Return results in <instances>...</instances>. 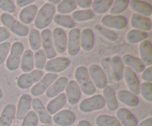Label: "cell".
<instances>
[{"instance_id": "obj_1", "label": "cell", "mask_w": 152, "mask_h": 126, "mask_svg": "<svg viewBox=\"0 0 152 126\" xmlns=\"http://www.w3.org/2000/svg\"><path fill=\"white\" fill-rule=\"evenodd\" d=\"M56 13V7L54 5L47 2L43 4L37 12L34 19V25L37 29H45L53 19Z\"/></svg>"}, {"instance_id": "obj_2", "label": "cell", "mask_w": 152, "mask_h": 126, "mask_svg": "<svg viewBox=\"0 0 152 126\" xmlns=\"http://www.w3.org/2000/svg\"><path fill=\"white\" fill-rule=\"evenodd\" d=\"M76 82L79 84L80 90L87 96L93 95L96 92V87L92 82L88 74V69L85 66H79L76 69L75 74Z\"/></svg>"}, {"instance_id": "obj_3", "label": "cell", "mask_w": 152, "mask_h": 126, "mask_svg": "<svg viewBox=\"0 0 152 126\" xmlns=\"http://www.w3.org/2000/svg\"><path fill=\"white\" fill-rule=\"evenodd\" d=\"M0 21L4 28L10 30L11 32L20 37H25L28 36L29 29L26 25H23L20 22H18L16 19L7 13H1L0 16Z\"/></svg>"}, {"instance_id": "obj_4", "label": "cell", "mask_w": 152, "mask_h": 126, "mask_svg": "<svg viewBox=\"0 0 152 126\" xmlns=\"http://www.w3.org/2000/svg\"><path fill=\"white\" fill-rule=\"evenodd\" d=\"M24 52V45L20 42H15L10 46V54L6 60V67L10 71H16L20 66Z\"/></svg>"}, {"instance_id": "obj_5", "label": "cell", "mask_w": 152, "mask_h": 126, "mask_svg": "<svg viewBox=\"0 0 152 126\" xmlns=\"http://www.w3.org/2000/svg\"><path fill=\"white\" fill-rule=\"evenodd\" d=\"M105 102L102 95L96 94L85 99L80 102V110L83 113H90L92 111L102 109L105 107Z\"/></svg>"}, {"instance_id": "obj_6", "label": "cell", "mask_w": 152, "mask_h": 126, "mask_svg": "<svg viewBox=\"0 0 152 126\" xmlns=\"http://www.w3.org/2000/svg\"><path fill=\"white\" fill-rule=\"evenodd\" d=\"M44 73L39 70H33L30 73L21 74L17 79V85L21 89H28L34 84L38 82Z\"/></svg>"}, {"instance_id": "obj_7", "label": "cell", "mask_w": 152, "mask_h": 126, "mask_svg": "<svg viewBox=\"0 0 152 126\" xmlns=\"http://www.w3.org/2000/svg\"><path fill=\"white\" fill-rule=\"evenodd\" d=\"M88 74L95 87L104 89L108 85V79L102 68L97 65H91L89 67Z\"/></svg>"}, {"instance_id": "obj_8", "label": "cell", "mask_w": 152, "mask_h": 126, "mask_svg": "<svg viewBox=\"0 0 152 126\" xmlns=\"http://www.w3.org/2000/svg\"><path fill=\"white\" fill-rule=\"evenodd\" d=\"M58 78L57 74L48 73L37 83H36L31 90V94L34 96H38L43 94L47 89L51 85L53 82Z\"/></svg>"}, {"instance_id": "obj_9", "label": "cell", "mask_w": 152, "mask_h": 126, "mask_svg": "<svg viewBox=\"0 0 152 126\" xmlns=\"http://www.w3.org/2000/svg\"><path fill=\"white\" fill-rule=\"evenodd\" d=\"M40 36L42 39V46L43 47V51L46 55V57L49 59H52L56 57V51L53 44L51 31L45 28L42 31Z\"/></svg>"}, {"instance_id": "obj_10", "label": "cell", "mask_w": 152, "mask_h": 126, "mask_svg": "<svg viewBox=\"0 0 152 126\" xmlns=\"http://www.w3.org/2000/svg\"><path fill=\"white\" fill-rule=\"evenodd\" d=\"M52 40L56 51L59 53H64L67 50L68 39L65 31L59 28H56L52 32Z\"/></svg>"}, {"instance_id": "obj_11", "label": "cell", "mask_w": 152, "mask_h": 126, "mask_svg": "<svg viewBox=\"0 0 152 126\" xmlns=\"http://www.w3.org/2000/svg\"><path fill=\"white\" fill-rule=\"evenodd\" d=\"M71 64V61L69 59L66 57H55L53 59H50L48 62H46L45 71L48 73L56 74V73H60L65 71Z\"/></svg>"}, {"instance_id": "obj_12", "label": "cell", "mask_w": 152, "mask_h": 126, "mask_svg": "<svg viewBox=\"0 0 152 126\" xmlns=\"http://www.w3.org/2000/svg\"><path fill=\"white\" fill-rule=\"evenodd\" d=\"M80 31L78 28H73L68 33L67 49L71 56H75L80 50Z\"/></svg>"}, {"instance_id": "obj_13", "label": "cell", "mask_w": 152, "mask_h": 126, "mask_svg": "<svg viewBox=\"0 0 152 126\" xmlns=\"http://www.w3.org/2000/svg\"><path fill=\"white\" fill-rule=\"evenodd\" d=\"M123 77L126 81V85L130 90L131 93H134V95L139 94L140 84L134 71L129 67H126L123 70Z\"/></svg>"}, {"instance_id": "obj_14", "label": "cell", "mask_w": 152, "mask_h": 126, "mask_svg": "<svg viewBox=\"0 0 152 126\" xmlns=\"http://www.w3.org/2000/svg\"><path fill=\"white\" fill-rule=\"evenodd\" d=\"M102 26L117 30L124 29L127 26V20L123 16L105 15L101 19Z\"/></svg>"}, {"instance_id": "obj_15", "label": "cell", "mask_w": 152, "mask_h": 126, "mask_svg": "<svg viewBox=\"0 0 152 126\" xmlns=\"http://www.w3.org/2000/svg\"><path fill=\"white\" fill-rule=\"evenodd\" d=\"M65 96L70 105H74L78 103L81 98V90L77 82L74 80L68 82L65 87Z\"/></svg>"}, {"instance_id": "obj_16", "label": "cell", "mask_w": 152, "mask_h": 126, "mask_svg": "<svg viewBox=\"0 0 152 126\" xmlns=\"http://www.w3.org/2000/svg\"><path fill=\"white\" fill-rule=\"evenodd\" d=\"M31 105H32L33 108L34 110V112L38 117V119H39V121L41 122L42 124L48 125L51 124V117L48 112L47 111L46 108H45L44 105L42 102H41L39 99L38 98H35L32 100L31 102Z\"/></svg>"}, {"instance_id": "obj_17", "label": "cell", "mask_w": 152, "mask_h": 126, "mask_svg": "<svg viewBox=\"0 0 152 126\" xmlns=\"http://www.w3.org/2000/svg\"><path fill=\"white\" fill-rule=\"evenodd\" d=\"M75 120L74 113L68 109L59 111L53 117V122L60 126H70L74 124Z\"/></svg>"}, {"instance_id": "obj_18", "label": "cell", "mask_w": 152, "mask_h": 126, "mask_svg": "<svg viewBox=\"0 0 152 126\" xmlns=\"http://www.w3.org/2000/svg\"><path fill=\"white\" fill-rule=\"evenodd\" d=\"M31 102H32V98L29 94L22 95L19 99L16 109V117L17 119L22 120L25 117V116L30 111L31 107Z\"/></svg>"}, {"instance_id": "obj_19", "label": "cell", "mask_w": 152, "mask_h": 126, "mask_svg": "<svg viewBox=\"0 0 152 126\" xmlns=\"http://www.w3.org/2000/svg\"><path fill=\"white\" fill-rule=\"evenodd\" d=\"M68 80L66 77L61 76L57 78L53 84L45 91L46 96L48 98H54L60 94L66 87Z\"/></svg>"}, {"instance_id": "obj_20", "label": "cell", "mask_w": 152, "mask_h": 126, "mask_svg": "<svg viewBox=\"0 0 152 126\" xmlns=\"http://www.w3.org/2000/svg\"><path fill=\"white\" fill-rule=\"evenodd\" d=\"M131 25L136 30L144 31H149L151 30V19L148 17L140 16L137 13H134L131 17Z\"/></svg>"}, {"instance_id": "obj_21", "label": "cell", "mask_w": 152, "mask_h": 126, "mask_svg": "<svg viewBox=\"0 0 152 126\" xmlns=\"http://www.w3.org/2000/svg\"><path fill=\"white\" fill-rule=\"evenodd\" d=\"M117 119L123 126H137V120L130 111L121 108L117 111Z\"/></svg>"}, {"instance_id": "obj_22", "label": "cell", "mask_w": 152, "mask_h": 126, "mask_svg": "<svg viewBox=\"0 0 152 126\" xmlns=\"http://www.w3.org/2000/svg\"><path fill=\"white\" fill-rule=\"evenodd\" d=\"M67 98L65 93H61L57 96L53 98L48 103L46 110L50 115H53L59 112L66 104Z\"/></svg>"}, {"instance_id": "obj_23", "label": "cell", "mask_w": 152, "mask_h": 126, "mask_svg": "<svg viewBox=\"0 0 152 126\" xmlns=\"http://www.w3.org/2000/svg\"><path fill=\"white\" fill-rule=\"evenodd\" d=\"M16 114V107L13 104H7L0 115V126H10Z\"/></svg>"}, {"instance_id": "obj_24", "label": "cell", "mask_w": 152, "mask_h": 126, "mask_svg": "<svg viewBox=\"0 0 152 126\" xmlns=\"http://www.w3.org/2000/svg\"><path fill=\"white\" fill-rule=\"evenodd\" d=\"M94 45V36L92 31L85 28L80 33V47L85 51H90Z\"/></svg>"}, {"instance_id": "obj_25", "label": "cell", "mask_w": 152, "mask_h": 126, "mask_svg": "<svg viewBox=\"0 0 152 126\" xmlns=\"http://www.w3.org/2000/svg\"><path fill=\"white\" fill-rule=\"evenodd\" d=\"M38 9L35 4H30L27 7H24L20 11L19 15V19L22 24L28 25L34 22L35 19Z\"/></svg>"}, {"instance_id": "obj_26", "label": "cell", "mask_w": 152, "mask_h": 126, "mask_svg": "<svg viewBox=\"0 0 152 126\" xmlns=\"http://www.w3.org/2000/svg\"><path fill=\"white\" fill-rule=\"evenodd\" d=\"M140 60L143 62L144 65L147 66H151L152 65V47L151 44L148 40H144L141 42L139 47Z\"/></svg>"}, {"instance_id": "obj_27", "label": "cell", "mask_w": 152, "mask_h": 126, "mask_svg": "<svg viewBox=\"0 0 152 126\" xmlns=\"http://www.w3.org/2000/svg\"><path fill=\"white\" fill-rule=\"evenodd\" d=\"M103 98L105 99V105L107 108L110 111H115L118 107V102H117V96H116L115 91L111 86L107 85L103 89Z\"/></svg>"}, {"instance_id": "obj_28", "label": "cell", "mask_w": 152, "mask_h": 126, "mask_svg": "<svg viewBox=\"0 0 152 126\" xmlns=\"http://www.w3.org/2000/svg\"><path fill=\"white\" fill-rule=\"evenodd\" d=\"M129 6L131 9L134 11L137 12V14L140 16L148 17L150 16L152 13V7L151 4L148 3L144 2L142 1H129Z\"/></svg>"}, {"instance_id": "obj_29", "label": "cell", "mask_w": 152, "mask_h": 126, "mask_svg": "<svg viewBox=\"0 0 152 126\" xmlns=\"http://www.w3.org/2000/svg\"><path fill=\"white\" fill-rule=\"evenodd\" d=\"M123 64L127 65V67L133 70L134 72L142 73L145 69V65L143 62L138 58L134 57L129 54H126L123 56Z\"/></svg>"}, {"instance_id": "obj_30", "label": "cell", "mask_w": 152, "mask_h": 126, "mask_svg": "<svg viewBox=\"0 0 152 126\" xmlns=\"http://www.w3.org/2000/svg\"><path fill=\"white\" fill-rule=\"evenodd\" d=\"M117 99L125 105H128L129 107H136L139 104V99L136 95L131 93L129 90H121L117 92V94L116 96Z\"/></svg>"}, {"instance_id": "obj_31", "label": "cell", "mask_w": 152, "mask_h": 126, "mask_svg": "<svg viewBox=\"0 0 152 126\" xmlns=\"http://www.w3.org/2000/svg\"><path fill=\"white\" fill-rule=\"evenodd\" d=\"M111 71L112 76L116 82L121 81L123 77V65L122 59L120 56H114L111 58Z\"/></svg>"}, {"instance_id": "obj_32", "label": "cell", "mask_w": 152, "mask_h": 126, "mask_svg": "<svg viewBox=\"0 0 152 126\" xmlns=\"http://www.w3.org/2000/svg\"><path fill=\"white\" fill-rule=\"evenodd\" d=\"M21 70L24 73H30L34 68V53L32 50H24L21 59L20 63Z\"/></svg>"}, {"instance_id": "obj_33", "label": "cell", "mask_w": 152, "mask_h": 126, "mask_svg": "<svg viewBox=\"0 0 152 126\" xmlns=\"http://www.w3.org/2000/svg\"><path fill=\"white\" fill-rule=\"evenodd\" d=\"M95 122L97 126H122L117 117L101 114L96 118Z\"/></svg>"}, {"instance_id": "obj_34", "label": "cell", "mask_w": 152, "mask_h": 126, "mask_svg": "<svg viewBox=\"0 0 152 126\" xmlns=\"http://www.w3.org/2000/svg\"><path fill=\"white\" fill-rule=\"evenodd\" d=\"M53 19L55 24L63 28H68V29L71 30L73 28H75L76 27V22L70 16L57 14L53 16Z\"/></svg>"}, {"instance_id": "obj_35", "label": "cell", "mask_w": 152, "mask_h": 126, "mask_svg": "<svg viewBox=\"0 0 152 126\" xmlns=\"http://www.w3.org/2000/svg\"><path fill=\"white\" fill-rule=\"evenodd\" d=\"M113 0H94L92 2V10L94 13L102 14L111 8Z\"/></svg>"}, {"instance_id": "obj_36", "label": "cell", "mask_w": 152, "mask_h": 126, "mask_svg": "<svg viewBox=\"0 0 152 126\" xmlns=\"http://www.w3.org/2000/svg\"><path fill=\"white\" fill-rule=\"evenodd\" d=\"M148 36V34L146 32L140 31V30L133 29L129 31L126 35V39L129 43L135 44V43L140 42L146 39Z\"/></svg>"}, {"instance_id": "obj_37", "label": "cell", "mask_w": 152, "mask_h": 126, "mask_svg": "<svg viewBox=\"0 0 152 126\" xmlns=\"http://www.w3.org/2000/svg\"><path fill=\"white\" fill-rule=\"evenodd\" d=\"M28 40L31 49L33 50H38L42 46V39L39 32L36 29H31L28 33Z\"/></svg>"}, {"instance_id": "obj_38", "label": "cell", "mask_w": 152, "mask_h": 126, "mask_svg": "<svg viewBox=\"0 0 152 126\" xmlns=\"http://www.w3.org/2000/svg\"><path fill=\"white\" fill-rule=\"evenodd\" d=\"M95 13L93 10L88 9V10H77L74 12L71 15V18L74 19V22H84V21L91 20L94 18Z\"/></svg>"}, {"instance_id": "obj_39", "label": "cell", "mask_w": 152, "mask_h": 126, "mask_svg": "<svg viewBox=\"0 0 152 126\" xmlns=\"http://www.w3.org/2000/svg\"><path fill=\"white\" fill-rule=\"evenodd\" d=\"M77 3L74 0H63L59 3L57 6V11L59 14H67L74 11L77 8Z\"/></svg>"}, {"instance_id": "obj_40", "label": "cell", "mask_w": 152, "mask_h": 126, "mask_svg": "<svg viewBox=\"0 0 152 126\" xmlns=\"http://www.w3.org/2000/svg\"><path fill=\"white\" fill-rule=\"evenodd\" d=\"M94 28L100 35H102L104 38L108 39V41L115 42L117 39V38H118L117 33L114 32L112 30L109 29V28H107L105 27L102 26V25H99V24L96 25Z\"/></svg>"}, {"instance_id": "obj_41", "label": "cell", "mask_w": 152, "mask_h": 126, "mask_svg": "<svg viewBox=\"0 0 152 126\" xmlns=\"http://www.w3.org/2000/svg\"><path fill=\"white\" fill-rule=\"evenodd\" d=\"M129 4V0H116L113 1V4L109 12L111 15H118L124 12Z\"/></svg>"}, {"instance_id": "obj_42", "label": "cell", "mask_w": 152, "mask_h": 126, "mask_svg": "<svg viewBox=\"0 0 152 126\" xmlns=\"http://www.w3.org/2000/svg\"><path fill=\"white\" fill-rule=\"evenodd\" d=\"M34 67L37 68V70L42 71L44 69L45 64L47 62V57L42 49H39L38 50L35 52L34 56Z\"/></svg>"}, {"instance_id": "obj_43", "label": "cell", "mask_w": 152, "mask_h": 126, "mask_svg": "<svg viewBox=\"0 0 152 126\" xmlns=\"http://www.w3.org/2000/svg\"><path fill=\"white\" fill-rule=\"evenodd\" d=\"M140 93L148 102H152V84L144 82L140 85Z\"/></svg>"}, {"instance_id": "obj_44", "label": "cell", "mask_w": 152, "mask_h": 126, "mask_svg": "<svg viewBox=\"0 0 152 126\" xmlns=\"http://www.w3.org/2000/svg\"><path fill=\"white\" fill-rule=\"evenodd\" d=\"M39 119L34 111H30L23 118L22 126H37Z\"/></svg>"}, {"instance_id": "obj_45", "label": "cell", "mask_w": 152, "mask_h": 126, "mask_svg": "<svg viewBox=\"0 0 152 126\" xmlns=\"http://www.w3.org/2000/svg\"><path fill=\"white\" fill-rule=\"evenodd\" d=\"M10 46L11 44L8 42L0 43V65L4 63L5 59H7V55L10 50Z\"/></svg>"}, {"instance_id": "obj_46", "label": "cell", "mask_w": 152, "mask_h": 126, "mask_svg": "<svg viewBox=\"0 0 152 126\" xmlns=\"http://www.w3.org/2000/svg\"><path fill=\"white\" fill-rule=\"evenodd\" d=\"M0 9L7 13H14L16 10V6L13 2L10 0H0Z\"/></svg>"}, {"instance_id": "obj_47", "label": "cell", "mask_w": 152, "mask_h": 126, "mask_svg": "<svg viewBox=\"0 0 152 126\" xmlns=\"http://www.w3.org/2000/svg\"><path fill=\"white\" fill-rule=\"evenodd\" d=\"M142 79L146 82H151L152 81V67L150 66L142 71Z\"/></svg>"}, {"instance_id": "obj_48", "label": "cell", "mask_w": 152, "mask_h": 126, "mask_svg": "<svg viewBox=\"0 0 152 126\" xmlns=\"http://www.w3.org/2000/svg\"><path fill=\"white\" fill-rule=\"evenodd\" d=\"M10 36V31L4 27H0V43L4 42Z\"/></svg>"}, {"instance_id": "obj_49", "label": "cell", "mask_w": 152, "mask_h": 126, "mask_svg": "<svg viewBox=\"0 0 152 126\" xmlns=\"http://www.w3.org/2000/svg\"><path fill=\"white\" fill-rule=\"evenodd\" d=\"M76 3H77V5H78L81 8L88 9L91 6L92 1L91 0H77L76 1Z\"/></svg>"}, {"instance_id": "obj_50", "label": "cell", "mask_w": 152, "mask_h": 126, "mask_svg": "<svg viewBox=\"0 0 152 126\" xmlns=\"http://www.w3.org/2000/svg\"><path fill=\"white\" fill-rule=\"evenodd\" d=\"M34 0H17L16 1V4L20 7H27V6L30 5L31 4L34 2Z\"/></svg>"}, {"instance_id": "obj_51", "label": "cell", "mask_w": 152, "mask_h": 126, "mask_svg": "<svg viewBox=\"0 0 152 126\" xmlns=\"http://www.w3.org/2000/svg\"><path fill=\"white\" fill-rule=\"evenodd\" d=\"M137 126H152V118L151 117L147 118L146 119L141 122Z\"/></svg>"}, {"instance_id": "obj_52", "label": "cell", "mask_w": 152, "mask_h": 126, "mask_svg": "<svg viewBox=\"0 0 152 126\" xmlns=\"http://www.w3.org/2000/svg\"><path fill=\"white\" fill-rule=\"evenodd\" d=\"M77 126H91V125L90 122L88 121L86 119H83V120H80V122H78Z\"/></svg>"}, {"instance_id": "obj_53", "label": "cell", "mask_w": 152, "mask_h": 126, "mask_svg": "<svg viewBox=\"0 0 152 126\" xmlns=\"http://www.w3.org/2000/svg\"><path fill=\"white\" fill-rule=\"evenodd\" d=\"M48 3H50V4H59V3L61 1H59V0H48Z\"/></svg>"}, {"instance_id": "obj_54", "label": "cell", "mask_w": 152, "mask_h": 126, "mask_svg": "<svg viewBox=\"0 0 152 126\" xmlns=\"http://www.w3.org/2000/svg\"><path fill=\"white\" fill-rule=\"evenodd\" d=\"M2 96H3V93H2V90H1V89L0 88V99H1V98H2Z\"/></svg>"}, {"instance_id": "obj_55", "label": "cell", "mask_w": 152, "mask_h": 126, "mask_svg": "<svg viewBox=\"0 0 152 126\" xmlns=\"http://www.w3.org/2000/svg\"><path fill=\"white\" fill-rule=\"evenodd\" d=\"M39 126H48V125H39Z\"/></svg>"}, {"instance_id": "obj_56", "label": "cell", "mask_w": 152, "mask_h": 126, "mask_svg": "<svg viewBox=\"0 0 152 126\" xmlns=\"http://www.w3.org/2000/svg\"><path fill=\"white\" fill-rule=\"evenodd\" d=\"M13 126H19V125H13Z\"/></svg>"}]
</instances>
